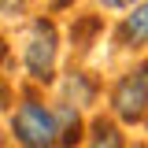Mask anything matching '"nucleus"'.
<instances>
[{"mask_svg":"<svg viewBox=\"0 0 148 148\" xmlns=\"http://www.w3.org/2000/svg\"><path fill=\"white\" fill-rule=\"evenodd\" d=\"M74 0H52V11H63V8H71Z\"/></svg>","mask_w":148,"mask_h":148,"instance_id":"9d476101","label":"nucleus"},{"mask_svg":"<svg viewBox=\"0 0 148 148\" xmlns=\"http://www.w3.org/2000/svg\"><path fill=\"white\" fill-rule=\"evenodd\" d=\"M26 8V0H0V15H18Z\"/></svg>","mask_w":148,"mask_h":148,"instance_id":"6e6552de","label":"nucleus"},{"mask_svg":"<svg viewBox=\"0 0 148 148\" xmlns=\"http://www.w3.org/2000/svg\"><path fill=\"white\" fill-rule=\"evenodd\" d=\"M133 148H148V145H133Z\"/></svg>","mask_w":148,"mask_h":148,"instance_id":"9b49d317","label":"nucleus"},{"mask_svg":"<svg viewBox=\"0 0 148 148\" xmlns=\"http://www.w3.org/2000/svg\"><path fill=\"white\" fill-rule=\"evenodd\" d=\"M100 4H104V8H137L133 0H100Z\"/></svg>","mask_w":148,"mask_h":148,"instance_id":"1a4fd4ad","label":"nucleus"},{"mask_svg":"<svg viewBox=\"0 0 148 148\" xmlns=\"http://www.w3.org/2000/svg\"><path fill=\"white\" fill-rule=\"evenodd\" d=\"M52 111H56V148H74L89 130L82 122V111L71 104H56Z\"/></svg>","mask_w":148,"mask_h":148,"instance_id":"20e7f679","label":"nucleus"},{"mask_svg":"<svg viewBox=\"0 0 148 148\" xmlns=\"http://www.w3.org/2000/svg\"><path fill=\"white\" fill-rule=\"evenodd\" d=\"M119 45L122 48H145L148 45V0L145 4H137V8H130V15L119 22Z\"/></svg>","mask_w":148,"mask_h":148,"instance_id":"39448f33","label":"nucleus"},{"mask_svg":"<svg viewBox=\"0 0 148 148\" xmlns=\"http://www.w3.org/2000/svg\"><path fill=\"white\" fill-rule=\"evenodd\" d=\"M111 111L119 122H130V126L148 119V59L130 67L111 85Z\"/></svg>","mask_w":148,"mask_h":148,"instance_id":"7ed1b4c3","label":"nucleus"},{"mask_svg":"<svg viewBox=\"0 0 148 148\" xmlns=\"http://www.w3.org/2000/svg\"><path fill=\"white\" fill-rule=\"evenodd\" d=\"M56 56H59V34L52 18H34L30 34L22 45V67L34 82H52L56 78Z\"/></svg>","mask_w":148,"mask_h":148,"instance_id":"f257e3e1","label":"nucleus"},{"mask_svg":"<svg viewBox=\"0 0 148 148\" xmlns=\"http://www.w3.org/2000/svg\"><path fill=\"white\" fill-rule=\"evenodd\" d=\"M63 92H67V100L63 104H71V108H85V104H92V96H96V82H92L85 71H74L63 78Z\"/></svg>","mask_w":148,"mask_h":148,"instance_id":"0eeeda50","label":"nucleus"},{"mask_svg":"<svg viewBox=\"0 0 148 148\" xmlns=\"http://www.w3.org/2000/svg\"><path fill=\"white\" fill-rule=\"evenodd\" d=\"M85 141H89V148H126V137H122L119 122L115 119H104V115H96L89 122Z\"/></svg>","mask_w":148,"mask_h":148,"instance_id":"423d86ee","label":"nucleus"},{"mask_svg":"<svg viewBox=\"0 0 148 148\" xmlns=\"http://www.w3.org/2000/svg\"><path fill=\"white\" fill-rule=\"evenodd\" d=\"M11 137L22 148H56V111L41 100H22L11 115Z\"/></svg>","mask_w":148,"mask_h":148,"instance_id":"f03ea898","label":"nucleus"}]
</instances>
